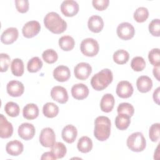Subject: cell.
<instances>
[{
  "label": "cell",
  "mask_w": 160,
  "mask_h": 160,
  "mask_svg": "<svg viewBox=\"0 0 160 160\" xmlns=\"http://www.w3.org/2000/svg\"><path fill=\"white\" fill-rule=\"evenodd\" d=\"M45 27L54 34H61L67 28L66 22L55 12H48L44 18Z\"/></svg>",
  "instance_id": "6da1fadb"
},
{
  "label": "cell",
  "mask_w": 160,
  "mask_h": 160,
  "mask_svg": "<svg viewBox=\"0 0 160 160\" xmlns=\"http://www.w3.org/2000/svg\"><path fill=\"white\" fill-rule=\"evenodd\" d=\"M111 134V121L106 116H100L94 121V136L100 141L107 140Z\"/></svg>",
  "instance_id": "7a4b0ae2"
},
{
  "label": "cell",
  "mask_w": 160,
  "mask_h": 160,
  "mask_svg": "<svg viewBox=\"0 0 160 160\" xmlns=\"http://www.w3.org/2000/svg\"><path fill=\"white\" fill-rule=\"evenodd\" d=\"M113 75L109 69H103L94 74L91 79V85L96 91H102L106 88L112 81Z\"/></svg>",
  "instance_id": "3957f363"
},
{
  "label": "cell",
  "mask_w": 160,
  "mask_h": 160,
  "mask_svg": "<svg viewBox=\"0 0 160 160\" xmlns=\"http://www.w3.org/2000/svg\"><path fill=\"white\" fill-rule=\"evenodd\" d=\"M126 144L130 150L138 152L146 148V141L142 132H135L128 136Z\"/></svg>",
  "instance_id": "277c9868"
},
{
  "label": "cell",
  "mask_w": 160,
  "mask_h": 160,
  "mask_svg": "<svg viewBox=\"0 0 160 160\" xmlns=\"http://www.w3.org/2000/svg\"><path fill=\"white\" fill-rule=\"evenodd\" d=\"M80 49L84 56L93 57L99 52V44L98 41L93 38H86L82 41L80 45Z\"/></svg>",
  "instance_id": "5b68a950"
},
{
  "label": "cell",
  "mask_w": 160,
  "mask_h": 160,
  "mask_svg": "<svg viewBox=\"0 0 160 160\" xmlns=\"http://www.w3.org/2000/svg\"><path fill=\"white\" fill-rule=\"evenodd\" d=\"M40 144L46 148H51L56 142V136L53 129L51 128H43L39 135Z\"/></svg>",
  "instance_id": "8992f818"
},
{
  "label": "cell",
  "mask_w": 160,
  "mask_h": 160,
  "mask_svg": "<svg viewBox=\"0 0 160 160\" xmlns=\"http://www.w3.org/2000/svg\"><path fill=\"white\" fill-rule=\"evenodd\" d=\"M116 31L118 37L123 40H129L132 38L135 33V29L133 26L127 22L119 24Z\"/></svg>",
  "instance_id": "52a82bcc"
},
{
  "label": "cell",
  "mask_w": 160,
  "mask_h": 160,
  "mask_svg": "<svg viewBox=\"0 0 160 160\" xmlns=\"http://www.w3.org/2000/svg\"><path fill=\"white\" fill-rule=\"evenodd\" d=\"M92 72L91 65L87 62L78 63L74 69V74L75 77L80 80H85L88 79Z\"/></svg>",
  "instance_id": "ba28073f"
},
{
  "label": "cell",
  "mask_w": 160,
  "mask_h": 160,
  "mask_svg": "<svg viewBox=\"0 0 160 160\" xmlns=\"http://www.w3.org/2000/svg\"><path fill=\"white\" fill-rule=\"evenodd\" d=\"M79 4L73 0H65L61 5V11L62 13L67 17L75 16L79 11Z\"/></svg>",
  "instance_id": "9c48e42d"
},
{
  "label": "cell",
  "mask_w": 160,
  "mask_h": 160,
  "mask_svg": "<svg viewBox=\"0 0 160 160\" xmlns=\"http://www.w3.org/2000/svg\"><path fill=\"white\" fill-rule=\"evenodd\" d=\"M41 30V25L38 21H30L27 22L22 27V32L26 38H31L36 36Z\"/></svg>",
  "instance_id": "30bf717a"
},
{
  "label": "cell",
  "mask_w": 160,
  "mask_h": 160,
  "mask_svg": "<svg viewBox=\"0 0 160 160\" xmlns=\"http://www.w3.org/2000/svg\"><path fill=\"white\" fill-rule=\"evenodd\" d=\"M134 91L133 87L129 81H122L118 82L116 92L121 98H128L131 96Z\"/></svg>",
  "instance_id": "8fae6325"
},
{
  "label": "cell",
  "mask_w": 160,
  "mask_h": 160,
  "mask_svg": "<svg viewBox=\"0 0 160 160\" xmlns=\"http://www.w3.org/2000/svg\"><path fill=\"white\" fill-rule=\"evenodd\" d=\"M51 96L53 100L60 104H64L68 100V94L66 89L60 86H56L52 88Z\"/></svg>",
  "instance_id": "7c38bea8"
},
{
  "label": "cell",
  "mask_w": 160,
  "mask_h": 160,
  "mask_svg": "<svg viewBox=\"0 0 160 160\" xmlns=\"http://www.w3.org/2000/svg\"><path fill=\"white\" fill-rule=\"evenodd\" d=\"M18 135L19 136L24 139H31L35 134V128L34 125L29 122H24L21 124L18 128Z\"/></svg>",
  "instance_id": "4fadbf2b"
},
{
  "label": "cell",
  "mask_w": 160,
  "mask_h": 160,
  "mask_svg": "<svg viewBox=\"0 0 160 160\" xmlns=\"http://www.w3.org/2000/svg\"><path fill=\"white\" fill-rule=\"evenodd\" d=\"M8 93L12 97L21 96L24 91L23 84L18 81L12 80L9 81L6 86Z\"/></svg>",
  "instance_id": "5bb4252c"
},
{
  "label": "cell",
  "mask_w": 160,
  "mask_h": 160,
  "mask_svg": "<svg viewBox=\"0 0 160 160\" xmlns=\"http://www.w3.org/2000/svg\"><path fill=\"white\" fill-rule=\"evenodd\" d=\"M71 94L74 99L82 100L88 97L89 89L84 84L78 83L73 85L71 88Z\"/></svg>",
  "instance_id": "9a60e30c"
},
{
  "label": "cell",
  "mask_w": 160,
  "mask_h": 160,
  "mask_svg": "<svg viewBox=\"0 0 160 160\" xmlns=\"http://www.w3.org/2000/svg\"><path fill=\"white\" fill-rule=\"evenodd\" d=\"M19 32L16 28H9L3 31L1 36V41L5 44H10L16 41L18 38Z\"/></svg>",
  "instance_id": "2e32d148"
},
{
  "label": "cell",
  "mask_w": 160,
  "mask_h": 160,
  "mask_svg": "<svg viewBox=\"0 0 160 160\" xmlns=\"http://www.w3.org/2000/svg\"><path fill=\"white\" fill-rule=\"evenodd\" d=\"M13 133V127L2 114L0 115V137L9 138Z\"/></svg>",
  "instance_id": "e0dca14e"
},
{
  "label": "cell",
  "mask_w": 160,
  "mask_h": 160,
  "mask_svg": "<svg viewBox=\"0 0 160 160\" xmlns=\"http://www.w3.org/2000/svg\"><path fill=\"white\" fill-rule=\"evenodd\" d=\"M71 76V71L68 67L60 65L56 67L53 71L54 78L59 82L68 81Z\"/></svg>",
  "instance_id": "ac0fdd59"
},
{
  "label": "cell",
  "mask_w": 160,
  "mask_h": 160,
  "mask_svg": "<svg viewBox=\"0 0 160 160\" xmlns=\"http://www.w3.org/2000/svg\"><path fill=\"white\" fill-rule=\"evenodd\" d=\"M78 131L75 126L72 124L66 126L62 130L61 136L62 139L68 143H72L76 139Z\"/></svg>",
  "instance_id": "d6986e66"
},
{
  "label": "cell",
  "mask_w": 160,
  "mask_h": 160,
  "mask_svg": "<svg viewBox=\"0 0 160 160\" xmlns=\"http://www.w3.org/2000/svg\"><path fill=\"white\" fill-rule=\"evenodd\" d=\"M88 26L91 31L95 33H98L103 29L104 22L101 16L93 15L89 18Z\"/></svg>",
  "instance_id": "ffe728a7"
},
{
  "label": "cell",
  "mask_w": 160,
  "mask_h": 160,
  "mask_svg": "<svg viewBox=\"0 0 160 160\" xmlns=\"http://www.w3.org/2000/svg\"><path fill=\"white\" fill-rule=\"evenodd\" d=\"M136 86L138 91L145 93L149 92L152 87V81L148 76H141L136 81Z\"/></svg>",
  "instance_id": "44dd1931"
},
{
  "label": "cell",
  "mask_w": 160,
  "mask_h": 160,
  "mask_svg": "<svg viewBox=\"0 0 160 160\" xmlns=\"http://www.w3.org/2000/svg\"><path fill=\"white\" fill-rule=\"evenodd\" d=\"M24 149L23 144L21 142L18 140H13L8 142L6 146V152L14 156H16L22 153Z\"/></svg>",
  "instance_id": "7402d4cb"
},
{
  "label": "cell",
  "mask_w": 160,
  "mask_h": 160,
  "mask_svg": "<svg viewBox=\"0 0 160 160\" xmlns=\"http://www.w3.org/2000/svg\"><path fill=\"white\" fill-rule=\"evenodd\" d=\"M115 100L114 96L109 93L104 94L101 100L100 108L102 111L105 112H111L114 106Z\"/></svg>",
  "instance_id": "603a6c76"
},
{
  "label": "cell",
  "mask_w": 160,
  "mask_h": 160,
  "mask_svg": "<svg viewBox=\"0 0 160 160\" xmlns=\"http://www.w3.org/2000/svg\"><path fill=\"white\" fill-rule=\"evenodd\" d=\"M22 115L27 119L32 120L36 119L39 115V108L38 106L33 103L26 104L22 109Z\"/></svg>",
  "instance_id": "cb8c5ba5"
},
{
  "label": "cell",
  "mask_w": 160,
  "mask_h": 160,
  "mask_svg": "<svg viewBox=\"0 0 160 160\" xmlns=\"http://www.w3.org/2000/svg\"><path fill=\"white\" fill-rule=\"evenodd\" d=\"M77 148L82 153L89 152L92 148V140L88 136H82L78 140Z\"/></svg>",
  "instance_id": "d4e9b609"
},
{
  "label": "cell",
  "mask_w": 160,
  "mask_h": 160,
  "mask_svg": "<svg viewBox=\"0 0 160 160\" xmlns=\"http://www.w3.org/2000/svg\"><path fill=\"white\" fill-rule=\"evenodd\" d=\"M131 116L125 114H118L115 119V125L119 130H126L131 123Z\"/></svg>",
  "instance_id": "484cf974"
},
{
  "label": "cell",
  "mask_w": 160,
  "mask_h": 160,
  "mask_svg": "<svg viewBox=\"0 0 160 160\" xmlns=\"http://www.w3.org/2000/svg\"><path fill=\"white\" fill-rule=\"evenodd\" d=\"M42 112L44 115L49 118L56 117L59 112L58 106L53 102H47L42 108Z\"/></svg>",
  "instance_id": "4316f807"
},
{
  "label": "cell",
  "mask_w": 160,
  "mask_h": 160,
  "mask_svg": "<svg viewBox=\"0 0 160 160\" xmlns=\"http://www.w3.org/2000/svg\"><path fill=\"white\" fill-rule=\"evenodd\" d=\"M74 45L75 41L70 36H63L59 39V46L63 51H71L74 48Z\"/></svg>",
  "instance_id": "83f0119b"
},
{
  "label": "cell",
  "mask_w": 160,
  "mask_h": 160,
  "mask_svg": "<svg viewBox=\"0 0 160 160\" xmlns=\"http://www.w3.org/2000/svg\"><path fill=\"white\" fill-rule=\"evenodd\" d=\"M12 73L16 76H21L24 73V66L23 61L19 58L14 59L11 64Z\"/></svg>",
  "instance_id": "f1b7e54d"
},
{
  "label": "cell",
  "mask_w": 160,
  "mask_h": 160,
  "mask_svg": "<svg viewBox=\"0 0 160 160\" xmlns=\"http://www.w3.org/2000/svg\"><path fill=\"white\" fill-rule=\"evenodd\" d=\"M51 152L56 157V159L62 158L66 154L67 149L66 146L61 142H57L51 147Z\"/></svg>",
  "instance_id": "f546056e"
},
{
  "label": "cell",
  "mask_w": 160,
  "mask_h": 160,
  "mask_svg": "<svg viewBox=\"0 0 160 160\" xmlns=\"http://www.w3.org/2000/svg\"><path fill=\"white\" fill-rule=\"evenodd\" d=\"M129 58V54L124 49H119L113 54V60L118 64L126 63Z\"/></svg>",
  "instance_id": "4dcf8cb0"
},
{
  "label": "cell",
  "mask_w": 160,
  "mask_h": 160,
  "mask_svg": "<svg viewBox=\"0 0 160 160\" xmlns=\"http://www.w3.org/2000/svg\"><path fill=\"white\" fill-rule=\"evenodd\" d=\"M42 62L39 57L32 58L27 64V69L30 72H36L42 67Z\"/></svg>",
  "instance_id": "1f68e13d"
},
{
  "label": "cell",
  "mask_w": 160,
  "mask_h": 160,
  "mask_svg": "<svg viewBox=\"0 0 160 160\" xmlns=\"http://www.w3.org/2000/svg\"><path fill=\"white\" fill-rule=\"evenodd\" d=\"M149 11L145 7H139L136 9L134 12V19L138 22H143L148 19Z\"/></svg>",
  "instance_id": "d6a6232c"
},
{
  "label": "cell",
  "mask_w": 160,
  "mask_h": 160,
  "mask_svg": "<svg viewBox=\"0 0 160 160\" xmlns=\"http://www.w3.org/2000/svg\"><path fill=\"white\" fill-rule=\"evenodd\" d=\"M4 110L6 114L11 117H16L19 114L20 108L19 105L14 102L10 101L6 104Z\"/></svg>",
  "instance_id": "836d02e7"
},
{
  "label": "cell",
  "mask_w": 160,
  "mask_h": 160,
  "mask_svg": "<svg viewBox=\"0 0 160 160\" xmlns=\"http://www.w3.org/2000/svg\"><path fill=\"white\" fill-rule=\"evenodd\" d=\"M42 57L43 60L48 64H52L55 62L58 58L57 52L52 49L45 50L42 54Z\"/></svg>",
  "instance_id": "e575fe53"
},
{
  "label": "cell",
  "mask_w": 160,
  "mask_h": 160,
  "mask_svg": "<svg viewBox=\"0 0 160 160\" xmlns=\"http://www.w3.org/2000/svg\"><path fill=\"white\" fill-rule=\"evenodd\" d=\"M131 68L135 71H141L146 67V62L143 58L136 56L132 58L131 62Z\"/></svg>",
  "instance_id": "d590c367"
},
{
  "label": "cell",
  "mask_w": 160,
  "mask_h": 160,
  "mask_svg": "<svg viewBox=\"0 0 160 160\" xmlns=\"http://www.w3.org/2000/svg\"><path fill=\"white\" fill-rule=\"evenodd\" d=\"M148 59L150 63L154 67L160 65V53L159 48L152 49L148 54Z\"/></svg>",
  "instance_id": "8d00e7d4"
},
{
  "label": "cell",
  "mask_w": 160,
  "mask_h": 160,
  "mask_svg": "<svg viewBox=\"0 0 160 160\" xmlns=\"http://www.w3.org/2000/svg\"><path fill=\"white\" fill-rule=\"evenodd\" d=\"M117 111L118 114H125L131 117L134 114V108L132 105L128 102H122L119 104Z\"/></svg>",
  "instance_id": "74e56055"
},
{
  "label": "cell",
  "mask_w": 160,
  "mask_h": 160,
  "mask_svg": "<svg viewBox=\"0 0 160 160\" xmlns=\"http://www.w3.org/2000/svg\"><path fill=\"white\" fill-rule=\"evenodd\" d=\"M160 124L157 122L151 125L149 131V137L152 142H156L159 139Z\"/></svg>",
  "instance_id": "f35d334b"
},
{
  "label": "cell",
  "mask_w": 160,
  "mask_h": 160,
  "mask_svg": "<svg viewBox=\"0 0 160 160\" xmlns=\"http://www.w3.org/2000/svg\"><path fill=\"white\" fill-rule=\"evenodd\" d=\"M149 31L154 36H159L160 21L159 19H154L151 21L149 24Z\"/></svg>",
  "instance_id": "ab89813d"
},
{
  "label": "cell",
  "mask_w": 160,
  "mask_h": 160,
  "mask_svg": "<svg viewBox=\"0 0 160 160\" xmlns=\"http://www.w3.org/2000/svg\"><path fill=\"white\" fill-rule=\"evenodd\" d=\"M10 60L11 59L8 54L5 53H1L0 54L1 72L7 71L10 65Z\"/></svg>",
  "instance_id": "60d3db41"
},
{
  "label": "cell",
  "mask_w": 160,
  "mask_h": 160,
  "mask_svg": "<svg viewBox=\"0 0 160 160\" xmlns=\"http://www.w3.org/2000/svg\"><path fill=\"white\" fill-rule=\"evenodd\" d=\"M16 9L21 13L26 12L29 9V1L28 0H16Z\"/></svg>",
  "instance_id": "b9f144b4"
},
{
  "label": "cell",
  "mask_w": 160,
  "mask_h": 160,
  "mask_svg": "<svg viewBox=\"0 0 160 160\" xmlns=\"http://www.w3.org/2000/svg\"><path fill=\"white\" fill-rule=\"evenodd\" d=\"M109 3V0H93L92 1L93 7L98 11H103L106 9Z\"/></svg>",
  "instance_id": "7bdbcfd3"
},
{
  "label": "cell",
  "mask_w": 160,
  "mask_h": 160,
  "mask_svg": "<svg viewBox=\"0 0 160 160\" xmlns=\"http://www.w3.org/2000/svg\"><path fill=\"white\" fill-rule=\"evenodd\" d=\"M159 92H160V88L158 87L155 89L152 95L154 101L158 105H159Z\"/></svg>",
  "instance_id": "ee69618b"
},
{
  "label": "cell",
  "mask_w": 160,
  "mask_h": 160,
  "mask_svg": "<svg viewBox=\"0 0 160 160\" xmlns=\"http://www.w3.org/2000/svg\"><path fill=\"white\" fill-rule=\"evenodd\" d=\"M41 159H56V157L53 155V154L51 152H46L43 153L42 155Z\"/></svg>",
  "instance_id": "f6af8a7d"
},
{
  "label": "cell",
  "mask_w": 160,
  "mask_h": 160,
  "mask_svg": "<svg viewBox=\"0 0 160 160\" xmlns=\"http://www.w3.org/2000/svg\"><path fill=\"white\" fill-rule=\"evenodd\" d=\"M152 72L157 80L159 81V66L154 67L152 69Z\"/></svg>",
  "instance_id": "bcb514c9"
}]
</instances>
